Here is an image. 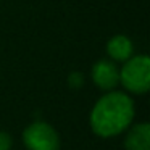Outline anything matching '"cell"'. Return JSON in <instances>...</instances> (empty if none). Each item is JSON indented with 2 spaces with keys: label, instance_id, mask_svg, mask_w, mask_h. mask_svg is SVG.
I'll use <instances>...</instances> for the list:
<instances>
[{
  "label": "cell",
  "instance_id": "obj_1",
  "mask_svg": "<svg viewBox=\"0 0 150 150\" xmlns=\"http://www.w3.org/2000/svg\"><path fill=\"white\" fill-rule=\"evenodd\" d=\"M134 102L124 92L108 91L95 102L91 111V127L100 137H113L131 126Z\"/></svg>",
  "mask_w": 150,
  "mask_h": 150
},
{
  "label": "cell",
  "instance_id": "obj_2",
  "mask_svg": "<svg viewBox=\"0 0 150 150\" xmlns=\"http://www.w3.org/2000/svg\"><path fill=\"white\" fill-rule=\"evenodd\" d=\"M123 63L120 84L131 94H145L150 89V58L145 53H140L132 55Z\"/></svg>",
  "mask_w": 150,
  "mask_h": 150
},
{
  "label": "cell",
  "instance_id": "obj_3",
  "mask_svg": "<svg viewBox=\"0 0 150 150\" xmlns=\"http://www.w3.org/2000/svg\"><path fill=\"white\" fill-rule=\"evenodd\" d=\"M23 140L28 150H60V136L52 124L34 121L24 129Z\"/></svg>",
  "mask_w": 150,
  "mask_h": 150
},
{
  "label": "cell",
  "instance_id": "obj_4",
  "mask_svg": "<svg viewBox=\"0 0 150 150\" xmlns=\"http://www.w3.org/2000/svg\"><path fill=\"white\" fill-rule=\"evenodd\" d=\"M92 81L98 89L108 92L120 84V69L113 60H98L92 66Z\"/></svg>",
  "mask_w": 150,
  "mask_h": 150
},
{
  "label": "cell",
  "instance_id": "obj_5",
  "mask_svg": "<svg viewBox=\"0 0 150 150\" xmlns=\"http://www.w3.org/2000/svg\"><path fill=\"white\" fill-rule=\"evenodd\" d=\"M124 147L126 150H150V124H134L126 134Z\"/></svg>",
  "mask_w": 150,
  "mask_h": 150
},
{
  "label": "cell",
  "instance_id": "obj_6",
  "mask_svg": "<svg viewBox=\"0 0 150 150\" xmlns=\"http://www.w3.org/2000/svg\"><path fill=\"white\" fill-rule=\"evenodd\" d=\"M107 55L113 62H126L134 55V44L127 36L118 34L107 42Z\"/></svg>",
  "mask_w": 150,
  "mask_h": 150
},
{
  "label": "cell",
  "instance_id": "obj_7",
  "mask_svg": "<svg viewBox=\"0 0 150 150\" xmlns=\"http://www.w3.org/2000/svg\"><path fill=\"white\" fill-rule=\"evenodd\" d=\"M68 84L71 89H81L82 84H84V76H82V73H79V71L71 73L68 76Z\"/></svg>",
  "mask_w": 150,
  "mask_h": 150
},
{
  "label": "cell",
  "instance_id": "obj_8",
  "mask_svg": "<svg viewBox=\"0 0 150 150\" xmlns=\"http://www.w3.org/2000/svg\"><path fill=\"white\" fill-rule=\"evenodd\" d=\"M11 145H13L11 136L8 132L0 131V150H11Z\"/></svg>",
  "mask_w": 150,
  "mask_h": 150
}]
</instances>
